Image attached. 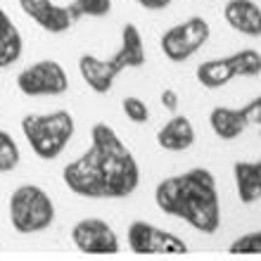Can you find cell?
Listing matches in <instances>:
<instances>
[{"mask_svg": "<svg viewBox=\"0 0 261 261\" xmlns=\"http://www.w3.org/2000/svg\"><path fill=\"white\" fill-rule=\"evenodd\" d=\"M228 62L233 67L235 76H259L261 55L256 48H242L235 55L228 57Z\"/></svg>", "mask_w": 261, "mask_h": 261, "instance_id": "18", "label": "cell"}, {"mask_svg": "<svg viewBox=\"0 0 261 261\" xmlns=\"http://www.w3.org/2000/svg\"><path fill=\"white\" fill-rule=\"evenodd\" d=\"M154 199L164 214L186 221L199 233L214 235L221 226L219 188L206 169H193L173 178H164L157 186Z\"/></svg>", "mask_w": 261, "mask_h": 261, "instance_id": "2", "label": "cell"}, {"mask_svg": "<svg viewBox=\"0 0 261 261\" xmlns=\"http://www.w3.org/2000/svg\"><path fill=\"white\" fill-rule=\"evenodd\" d=\"M69 10L74 12L76 19H81V17L97 19V17H107L112 12V0H74Z\"/></svg>", "mask_w": 261, "mask_h": 261, "instance_id": "20", "label": "cell"}, {"mask_svg": "<svg viewBox=\"0 0 261 261\" xmlns=\"http://www.w3.org/2000/svg\"><path fill=\"white\" fill-rule=\"evenodd\" d=\"M235 190L242 204H256L261 197V164L259 159L235 162L233 166Z\"/></svg>", "mask_w": 261, "mask_h": 261, "instance_id": "14", "label": "cell"}, {"mask_svg": "<svg viewBox=\"0 0 261 261\" xmlns=\"http://www.w3.org/2000/svg\"><path fill=\"white\" fill-rule=\"evenodd\" d=\"M209 34H212V29H209L206 19L190 17V19L180 21L176 27L166 29L162 34L159 45H162V53L171 62H186L197 50H202V45L209 41Z\"/></svg>", "mask_w": 261, "mask_h": 261, "instance_id": "5", "label": "cell"}, {"mask_svg": "<svg viewBox=\"0 0 261 261\" xmlns=\"http://www.w3.org/2000/svg\"><path fill=\"white\" fill-rule=\"evenodd\" d=\"M242 114H245V119H247V124H249V126L259 124V117H261L259 97H256V100H252L249 105H245V107H242Z\"/></svg>", "mask_w": 261, "mask_h": 261, "instance_id": "24", "label": "cell"}, {"mask_svg": "<svg viewBox=\"0 0 261 261\" xmlns=\"http://www.w3.org/2000/svg\"><path fill=\"white\" fill-rule=\"evenodd\" d=\"M136 3L140 7H145V10H166L173 0H136Z\"/></svg>", "mask_w": 261, "mask_h": 261, "instance_id": "25", "label": "cell"}, {"mask_svg": "<svg viewBox=\"0 0 261 261\" xmlns=\"http://www.w3.org/2000/svg\"><path fill=\"white\" fill-rule=\"evenodd\" d=\"M17 88L29 97H55L69 90V76L60 62L41 60L19 71Z\"/></svg>", "mask_w": 261, "mask_h": 261, "instance_id": "6", "label": "cell"}, {"mask_svg": "<svg viewBox=\"0 0 261 261\" xmlns=\"http://www.w3.org/2000/svg\"><path fill=\"white\" fill-rule=\"evenodd\" d=\"M7 212H10L12 228L21 235L43 233L55 223V202L41 186H34V183L14 188L10 195Z\"/></svg>", "mask_w": 261, "mask_h": 261, "instance_id": "3", "label": "cell"}, {"mask_svg": "<svg viewBox=\"0 0 261 261\" xmlns=\"http://www.w3.org/2000/svg\"><path fill=\"white\" fill-rule=\"evenodd\" d=\"M197 81L204 88H223L226 83H230L235 79V71L228 62V57H219V60H206L197 67L195 71Z\"/></svg>", "mask_w": 261, "mask_h": 261, "instance_id": "16", "label": "cell"}, {"mask_svg": "<svg viewBox=\"0 0 261 261\" xmlns=\"http://www.w3.org/2000/svg\"><path fill=\"white\" fill-rule=\"evenodd\" d=\"M195 126L183 114H173L157 133V145L166 152H186L195 145Z\"/></svg>", "mask_w": 261, "mask_h": 261, "instance_id": "12", "label": "cell"}, {"mask_svg": "<svg viewBox=\"0 0 261 261\" xmlns=\"http://www.w3.org/2000/svg\"><path fill=\"white\" fill-rule=\"evenodd\" d=\"M79 71H81L83 83L93 93H110L117 76L121 74L112 60H100L95 55H83L79 60Z\"/></svg>", "mask_w": 261, "mask_h": 261, "instance_id": "11", "label": "cell"}, {"mask_svg": "<svg viewBox=\"0 0 261 261\" xmlns=\"http://www.w3.org/2000/svg\"><path fill=\"white\" fill-rule=\"evenodd\" d=\"M19 5L38 27L50 34L69 31L76 21L74 12L64 5H57L55 0H19Z\"/></svg>", "mask_w": 261, "mask_h": 261, "instance_id": "9", "label": "cell"}, {"mask_svg": "<svg viewBox=\"0 0 261 261\" xmlns=\"http://www.w3.org/2000/svg\"><path fill=\"white\" fill-rule=\"evenodd\" d=\"M209 128L214 130V136L221 140H238V138L249 128L247 119L242 114V107H214L209 112Z\"/></svg>", "mask_w": 261, "mask_h": 261, "instance_id": "13", "label": "cell"}, {"mask_svg": "<svg viewBox=\"0 0 261 261\" xmlns=\"http://www.w3.org/2000/svg\"><path fill=\"white\" fill-rule=\"evenodd\" d=\"M62 176L79 197L121 199L138 188L140 166L112 126L95 124L90 130V147L64 166Z\"/></svg>", "mask_w": 261, "mask_h": 261, "instance_id": "1", "label": "cell"}, {"mask_svg": "<svg viewBox=\"0 0 261 261\" xmlns=\"http://www.w3.org/2000/svg\"><path fill=\"white\" fill-rule=\"evenodd\" d=\"M230 252L233 254H256L261 252V235L259 233H247L238 238V240L230 245Z\"/></svg>", "mask_w": 261, "mask_h": 261, "instance_id": "22", "label": "cell"}, {"mask_svg": "<svg viewBox=\"0 0 261 261\" xmlns=\"http://www.w3.org/2000/svg\"><path fill=\"white\" fill-rule=\"evenodd\" d=\"M223 19L228 27L249 38H259L261 34V10L254 0H228L223 7Z\"/></svg>", "mask_w": 261, "mask_h": 261, "instance_id": "10", "label": "cell"}, {"mask_svg": "<svg viewBox=\"0 0 261 261\" xmlns=\"http://www.w3.org/2000/svg\"><path fill=\"white\" fill-rule=\"evenodd\" d=\"M21 133L41 159H57L74 136V119L64 110L50 114H31L21 121Z\"/></svg>", "mask_w": 261, "mask_h": 261, "instance_id": "4", "label": "cell"}, {"mask_svg": "<svg viewBox=\"0 0 261 261\" xmlns=\"http://www.w3.org/2000/svg\"><path fill=\"white\" fill-rule=\"evenodd\" d=\"M21 55V36L12 19L0 10V67L12 64Z\"/></svg>", "mask_w": 261, "mask_h": 261, "instance_id": "17", "label": "cell"}, {"mask_svg": "<svg viewBox=\"0 0 261 261\" xmlns=\"http://www.w3.org/2000/svg\"><path fill=\"white\" fill-rule=\"evenodd\" d=\"M112 62L117 64L119 71H124L128 67H140L145 62L143 36L133 24L124 27V31H121V48H119L117 55L112 57Z\"/></svg>", "mask_w": 261, "mask_h": 261, "instance_id": "15", "label": "cell"}, {"mask_svg": "<svg viewBox=\"0 0 261 261\" xmlns=\"http://www.w3.org/2000/svg\"><path fill=\"white\" fill-rule=\"evenodd\" d=\"M126 240H128L130 252H136V254H180V252H188V245L178 235L162 230L147 221H133L126 230Z\"/></svg>", "mask_w": 261, "mask_h": 261, "instance_id": "8", "label": "cell"}, {"mask_svg": "<svg viewBox=\"0 0 261 261\" xmlns=\"http://www.w3.org/2000/svg\"><path fill=\"white\" fill-rule=\"evenodd\" d=\"M121 112H124V117L128 119L130 124H138L143 126L150 121V105L145 102L143 97H136V95H126L121 100Z\"/></svg>", "mask_w": 261, "mask_h": 261, "instance_id": "21", "label": "cell"}, {"mask_svg": "<svg viewBox=\"0 0 261 261\" xmlns=\"http://www.w3.org/2000/svg\"><path fill=\"white\" fill-rule=\"evenodd\" d=\"M19 159H21V152L17 140L7 130H0V173L14 171L19 166Z\"/></svg>", "mask_w": 261, "mask_h": 261, "instance_id": "19", "label": "cell"}, {"mask_svg": "<svg viewBox=\"0 0 261 261\" xmlns=\"http://www.w3.org/2000/svg\"><path fill=\"white\" fill-rule=\"evenodd\" d=\"M69 235L74 247L83 254H119L121 252V242L114 228L97 216H86L76 221Z\"/></svg>", "mask_w": 261, "mask_h": 261, "instance_id": "7", "label": "cell"}, {"mask_svg": "<svg viewBox=\"0 0 261 261\" xmlns=\"http://www.w3.org/2000/svg\"><path fill=\"white\" fill-rule=\"evenodd\" d=\"M159 102H162V107H164L166 112L176 114V112H178V105H180V95L173 88H164L162 95H159Z\"/></svg>", "mask_w": 261, "mask_h": 261, "instance_id": "23", "label": "cell"}]
</instances>
